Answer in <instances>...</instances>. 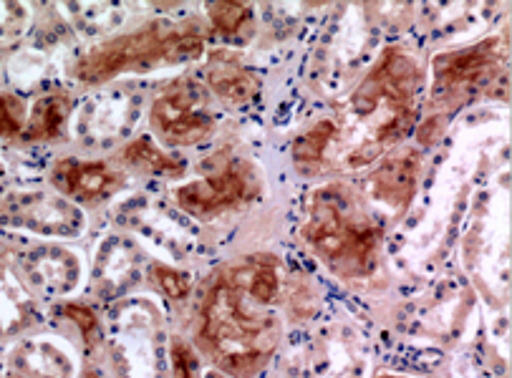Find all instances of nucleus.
<instances>
[{"instance_id": "f257e3e1", "label": "nucleus", "mask_w": 512, "mask_h": 378, "mask_svg": "<svg viewBox=\"0 0 512 378\" xmlns=\"http://www.w3.org/2000/svg\"><path fill=\"white\" fill-rule=\"evenodd\" d=\"M419 66L404 48H389L346 104V126L354 144L346 149L349 169L374 162L404 137L414 119Z\"/></svg>"}, {"instance_id": "f03ea898", "label": "nucleus", "mask_w": 512, "mask_h": 378, "mask_svg": "<svg viewBox=\"0 0 512 378\" xmlns=\"http://www.w3.org/2000/svg\"><path fill=\"white\" fill-rule=\"evenodd\" d=\"M273 305L245 293L230 275L212 288L205 305L202 341L217 363L235 376H250L278 346L280 321Z\"/></svg>"}, {"instance_id": "7ed1b4c3", "label": "nucleus", "mask_w": 512, "mask_h": 378, "mask_svg": "<svg viewBox=\"0 0 512 378\" xmlns=\"http://www.w3.org/2000/svg\"><path fill=\"white\" fill-rule=\"evenodd\" d=\"M381 235L379 222L338 184L318 189L308 202L303 240L341 278H364L374 268Z\"/></svg>"}, {"instance_id": "20e7f679", "label": "nucleus", "mask_w": 512, "mask_h": 378, "mask_svg": "<svg viewBox=\"0 0 512 378\" xmlns=\"http://www.w3.org/2000/svg\"><path fill=\"white\" fill-rule=\"evenodd\" d=\"M205 38L192 23H149L139 31L117 36L89 48L76 61L74 76L84 84H104L122 74L180 66L202 53Z\"/></svg>"}, {"instance_id": "39448f33", "label": "nucleus", "mask_w": 512, "mask_h": 378, "mask_svg": "<svg viewBox=\"0 0 512 378\" xmlns=\"http://www.w3.org/2000/svg\"><path fill=\"white\" fill-rule=\"evenodd\" d=\"M149 124L164 144L190 147L210 137L215 129V116L200 86L192 81H175L154 99Z\"/></svg>"}, {"instance_id": "423d86ee", "label": "nucleus", "mask_w": 512, "mask_h": 378, "mask_svg": "<svg viewBox=\"0 0 512 378\" xmlns=\"http://www.w3.org/2000/svg\"><path fill=\"white\" fill-rule=\"evenodd\" d=\"M502 63V41L487 38L475 46L439 53L432 61L434 101H462L485 79L497 74Z\"/></svg>"}, {"instance_id": "0eeeda50", "label": "nucleus", "mask_w": 512, "mask_h": 378, "mask_svg": "<svg viewBox=\"0 0 512 378\" xmlns=\"http://www.w3.org/2000/svg\"><path fill=\"white\" fill-rule=\"evenodd\" d=\"M255 195H258V174L248 162L227 164L220 172L182 184L175 192L177 205L197 220H212L222 212L245 205Z\"/></svg>"}, {"instance_id": "6e6552de", "label": "nucleus", "mask_w": 512, "mask_h": 378, "mask_svg": "<svg viewBox=\"0 0 512 378\" xmlns=\"http://www.w3.org/2000/svg\"><path fill=\"white\" fill-rule=\"evenodd\" d=\"M3 222L36 235L71 237L84 230V217L64 197H53L48 192H23L13 195L3 210Z\"/></svg>"}, {"instance_id": "1a4fd4ad", "label": "nucleus", "mask_w": 512, "mask_h": 378, "mask_svg": "<svg viewBox=\"0 0 512 378\" xmlns=\"http://www.w3.org/2000/svg\"><path fill=\"white\" fill-rule=\"evenodd\" d=\"M53 184L79 202L109 200L114 192L124 187V174L111 169L104 162H79V159H61L51 172Z\"/></svg>"}, {"instance_id": "9d476101", "label": "nucleus", "mask_w": 512, "mask_h": 378, "mask_svg": "<svg viewBox=\"0 0 512 378\" xmlns=\"http://www.w3.org/2000/svg\"><path fill=\"white\" fill-rule=\"evenodd\" d=\"M419 157L414 152L389 157L366 182V192L374 202L384 205L394 215L404 212L412 202L414 187H417Z\"/></svg>"}, {"instance_id": "9b49d317", "label": "nucleus", "mask_w": 512, "mask_h": 378, "mask_svg": "<svg viewBox=\"0 0 512 378\" xmlns=\"http://www.w3.org/2000/svg\"><path fill=\"white\" fill-rule=\"evenodd\" d=\"M21 268L28 283L51 295L69 293L79 280V263L71 252L61 250V247L43 245L28 250L21 258Z\"/></svg>"}, {"instance_id": "f8f14e48", "label": "nucleus", "mask_w": 512, "mask_h": 378, "mask_svg": "<svg viewBox=\"0 0 512 378\" xmlns=\"http://www.w3.org/2000/svg\"><path fill=\"white\" fill-rule=\"evenodd\" d=\"M207 84L227 104H245L258 94V79L233 53H212L207 61Z\"/></svg>"}, {"instance_id": "ddd939ff", "label": "nucleus", "mask_w": 512, "mask_h": 378, "mask_svg": "<svg viewBox=\"0 0 512 378\" xmlns=\"http://www.w3.org/2000/svg\"><path fill=\"white\" fill-rule=\"evenodd\" d=\"M13 366L28 378H69L71 363L66 353L51 346L46 341H31L23 343L16 353H13Z\"/></svg>"}, {"instance_id": "4468645a", "label": "nucleus", "mask_w": 512, "mask_h": 378, "mask_svg": "<svg viewBox=\"0 0 512 378\" xmlns=\"http://www.w3.org/2000/svg\"><path fill=\"white\" fill-rule=\"evenodd\" d=\"M338 139V124L333 119H323L313 124L306 134L296 139L293 144V162L298 172L318 174L326 164L328 152Z\"/></svg>"}, {"instance_id": "2eb2a0df", "label": "nucleus", "mask_w": 512, "mask_h": 378, "mask_svg": "<svg viewBox=\"0 0 512 378\" xmlns=\"http://www.w3.org/2000/svg\"><path fill=\"white\" fill-rule=\"evenodd\" d=\"M124 162L129 167L139 169V172L164 174V177H175V174L185 172V162L164 154L149 137L134 139L132 144H127V149H124Z\"/></svg>"}, {"instance_id": "dca6fc26", "label": "nucleus", "mask_w": 512, "mask_h": 378, "mask_svg": "<svg viewBox=\"0 0 512 378\" xmlns=\"http://www.w3.org/2000/svg\"><path fill=\"white\" fill-rule=\"evenodd\" d=\"M66 114H69V104H66L64 96L53 94L43 96L36 101L31 116H28V139H53L59 137L61 126H64Z\"/></svg>"}, {"instance_id": "f3484780", "label": "nucleus", "mask_w": 512, "mask_h": 378, "mask_svg": "<svg viewBox=\"0 0 512 378\" xmlns=\"http://www.w3.org/2000/svg\"><path fill=\"white\" fill-rule=\"evenodd\" d=\"M207 13H210V21L215 26V31L225 33V36H235L250 21L248 3H210Z\"/></svg>"}, {"instance_id": "a211bd4d", "label": "nucleus", "mask_w": 512, "mask_h": 378, "mask_svg": "<svg viewBox=\"0 0 512 378\" xmlns=\"http://www.w3.org/2000/svg\"><path fill=\"white\" fill-rule=\"evenodd\" d=\"M28 8L21 3H0V43L13 41L26 31Z\"/></svg>"}, {"instance_id": "6ab92c4d", "label": "nucleus", "mask_w": 512, "mask_h": 378, "mask_svg": "<svg viewBox=\"0 0 512 378\" xmlns=\"http://www.w3.org/2000/svg\"><path fill=\"white\" fill-rule=\"evenodd\" d=\"M154 280L157 285L162 288V293L172 300H182L187 298L190 293V278L180 270H172V268H164V265H154Z\"/></svg>"}, {"instance_id": "aec40b11", "label": "nucleus", "mask_w": 512, "mask_h": 378, "mask_svg": "<svg viewBox=\"0 0 512 378\" xmlns=\"http://www.w3.org/2000/svg\"><path fill=\"white\" fill-rule=\"evenodd\" d=\"M23 104L11 96H0V137H16L21 132Z\"/></svg>"}, {"instance_id": "412c9836", "label": "nucleus", "mask_w": 512, "mask_h": 378, "mask_svg": "<svg viewBox=\"0 0 512 378\" xmlns=\"http://www.w3.org/2000/svg\"><path fill=\"white\" fill-rule=\"evenodd\" d=\"M172 358H175V376L177 378H197V361L192 351L182 343H175L172 348Z\"/></svg>"}, {"instance_id": "4be33fe9", "label": "nucleus", "mask_w": 512, "mask_h": 378, "mask_svg": "<svg viewBox=\"0 0 512 378\" xmlns=\"http://www.w3.org/2000/svg\"><path fill=\"white\" fill-rule=\"evenodd\" d=\"M66 315H71V318H74L76 326H79L81 331H84L86 336H89V341H91V333L96 331L94 313H91L89 308H84V305H69V308H66Z\"/></svg>"}, {"instance_id": "5701e85b", "label": "nucleus", "mask_w": 512, "mask_h": 378, "mask_svg": "<svg viewBox=\"0 0 512 378\" xmlns=\"http://www.w3.org/2000/svg\"><path fill=\"white\" fill-rule=\"evenodd\" d=\"M379 378H402V376H379Z\"/></svg>"}]
</instances>
